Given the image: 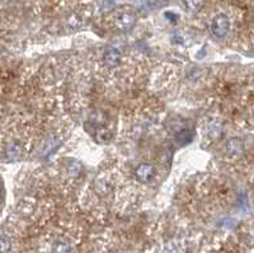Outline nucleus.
<instances>
[{
    "label": "nucleus",
    "mask_w": 254,
    "mask_h": 253,
    "mask_svg": "<svg viewBox=\"0 0 254 253\" xmlns=\"http://www.w3.org/2000/svg\"><path fill=\"white\" fill-rule=\"evenodd\" d=\"M210 28H211V32L214 36L222 38V37L228 35L229 30H230V20L224 14H219L212 19Z\"/></svg>",
    "instance_id": "obj_1"
},
{
    "label": "nucleus",
    "mask_w": 254,
    "mask_h": 253,
    "mask_svg": "<svg viewBox=\"0 0 254 253\" xmlns=\"http://www.w3.org/2000/svg\"><path fill=\"white\" fill-rule=\"evenodd\" d=\"M135 24V16L127 12L119 13L116 16L115 18V26L116 28H119L121 31L130 30L132 26Z\"/></svg>",
    "instance_id": "obj_2"
},
{
    "label": "nucleus",
    "mask_w": 254,
    "mask_h": 253,
    "mask_svg": "<svg viewBox=\"0 0 254 253\" xmlns=\"http://www.w3.org/2000/svg\"><path fill=\"white\" fill-rule=\"evenodd\" d=\"M226 151H228V154L230 157H233V158H238V157H240L244 153V143L240 139H230L226 143Z\"/></svg>",
    "instance_id": "obj_3"
},
{
    "label": "nucleus",
    "mask_w": 254,
    "mask_h": 253,
    "mask_svg": "<svg viewBox=\"0 0 254 253\" xmlns=\"http://www.w3.org/2000/svg\"><path fill=\"white\" fill-rule=\"evenodd\" d=\"M154 167L152 164H149V163H142L140 164L139 167L136 168L135 171V176L137 178V181L140 182H148L150 181L154 176Z\"/></svg>",
    "instance_id": "obj_4"
},
{
    "label": "nucleus",
    "mask_w": 254,
    "mask_h": 253,
    "mask_svg": "<svg viewBox=\"0 0 254 253\" xmlns=\"http://www.w3.org/2000/svg\"><path fill=\"white\" fill-rule=\"evenodd\" d=\"M206 132H207L208 138H211L212 140H218L221 138L222 135V124L220 120L214 119L210 120L206 125Z\"/></svg>",
    "instance_id": "obj_5"
},
{
    "label": "nucleus",
    "mask_w": 254,
    "mask_h": 253,
    "mask_svg": "<svg viewBox=\"0 0 254 253\" xmlns=\"http://www.w3.org/2000/svg\"><path fill=\"white\" fill-rule=\"evenodd\" d=\"M121 60V51H119L117 47H112L107 51L106 56H104V61H106L107 66L109 68H113V66H117Z\"/></svg>",
    "instance_id": "obj_6"
},
{
    "label": "nucleus",
    "mask_w": 254,
    "mask_h": 253,
    "mask_svg": "<svg viewBox=\"0 0 254 253\" xmlns=\"http://www.w3.org/2000/svg\"><path fill=\"white\" fill-rule=\"evenodd\" d=\"M20 154H22V149H20L19 145L16 144V143L9 144L7 146V149H5V155H7V158L10 159V161L18 159L20 157Z\"/></svg>",
    "instance_id": "obj_7"
},
{
    "label": "nucleus",
    "mask_w": 254,
    "mask_h": 253,
    "mask_svg": "<svg viewBox=\"0 0 254 253\" xmlns=\"http://www.w3.org/2000/svg\"><path fill=\"white\" fill-rule=\"evenodd\" d=\"M70 251H71L70 243L65 239L57 240L52 247V253H70Z\"/></svg>",
    "instance_id": "obj_8"
},
{
    "label": "nucleus",
    "mask_w": 254,
    "mask_h": 253,
    "mask_svg": "<svg viewBox=\"0 0 254 253\" xmlns=\"http://www.w3.org/2000/svg\"><path fill=\"white\" fill-rule=\"evenodd\" d=\"M185 4L189 12H192V13H196V12H198V10L203 7L205 0H185Z\"/></svg>",
    "instance_id": "obj_9"
},
{
    "label": "nucleus",
    "mask_w": 254,
    "mask_h": 253,
    "mask_svg": "<svg viewBox=\"0 0 254 253\" xmlns=\"http://www.w3.org/2000/svg\"><path fill=\"white\" fill-rule=\"evenodd\" d=\"M12 243L7 234H0V253H9Z\"/></svg>",
    "instance_id": "obj_10"
},
{
    "label": "nucleus",
    "mask_w": 254,
    "mask_h": 253,
    "mask_svg": "<svg viewBox=\"0 0 254 253\" xmlns=\"http://www.w3.org/2000/svg\"><path fill=\"white\" fill-rule=\"evenodd\" d=\"M82 164L80 163H78V162H73L71 164L69 165V168H68V172H69V174L71 176V177H78L80 173H82Z\"/></svg>",
    "instance_id": "obj_11"
},
{
    "label": "nucleus",
    "mask_w": 254,
    "mask_h": 253,
    "mask_svg": "<svg viewBox=\"0 0 254 253\" xmlns=\"http://www.w3.org/2000/svg\"><path fill=\"white\" fill-rule=\"evenodd\" d=\"M191 139H192V132L191 131H182L181 134L178 135V140H179V142H182V144H186V143H188Z\"/></svg>",
    "instance_id": "obj_12"
},
{
    "label": "nucleus",
    "mask_w": 254,
    "mask_h": 253,
    "mask_svg": "<svg viewBox=\"0 0 254 253\" xmlns=\"http://www.w3.org/2000/svg\"><path fill=\"white\" fill-rule=\"evenodd\" d=\"M253 46H254V41H253Z\"/></svg>",
    "instance_id": "obj_13"
}]
</instances>
